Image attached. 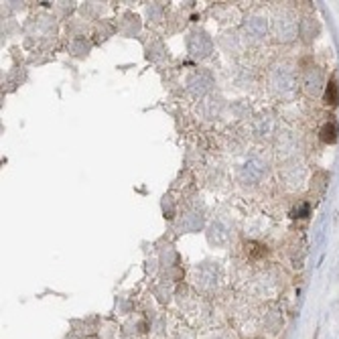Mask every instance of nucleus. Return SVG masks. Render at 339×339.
<instances>
[{"label": "nucleus", "mask_w": 339, "mask_h": 339, "mask_svg": "<svg viewBox=\"0 0 339 339\" xmlns=\"http://www.w3.org/2000/svg\"><path fill=\"white\" fill-rule=\"evenodd\" d=\"M187 47H189V53H191L193 57H207L213 45H211V39L203 31H195V33L189 35Z\"/></svg>", "instance_id": "obj_1"}, {"label": "nucleus", "mask_w": 339, "mask_h": 339, "mask_svg": "<svg viewBox=\"0 0 339 339\" xmlns=\"http://www.w3.org/2000/svg\"><path fill=\"white\" fill-rule=\"evenodd\" d=\"M262 175H264V162L260 158H250L246 165L242 167L240 179H242V183L252 185V183H258L262 179Z\"/></svg>", "instance_id": "obj_2"}, {"label": "nucleus", "mask_w": 339, "mask_h": 339, "mask_svg": "<svg viewBox=\"0 0 339 339\" xmlns=\"http://www.w3.org/2000/svg\"><path fill=\"white\" fill-rule=\"evenodd\" d=\"M213 86V81L207 73H193L191 77H189V90H191V93H195V96H203V93H207Z\"/></svg>", "instance_id": "obj_3"}, {"label": "nucleus", "mask_w": 339, "mask_h": 339, "mask_svg": "<svg viewBox=\"0 0 339 339\" xmlns=\"http://www.w3.org/2000/svg\"><path fill=\"white\" fill-rule=\"evenodd\" d=\"M244 31H246L248 37H252V39H260L266 33V21L260 17H252L244 23Z\"/></svg>", "instance_id": "obj_4"}, {"label": "nucleus", "mask_w": 339, "mask_h": 339, "mask_svg": "<svg viewBox=\"0 0 339 339\" xmlns=\"http://www.w3.org/2000/svg\"><path fill=\"white\" fill-rule=\"evenodd\" d=\"M209 242L215 244V246H226V244L229 242V232H227V227L224 224H213L209 227Z\"/></svg>", "instance_id": "obj_5"}, {"label": "nucleus", "mask_w": 339, "mask_h": 339, "mask_svg": "<svg viewBox=\"0 0 339 339\" xmlns=\"http://www.w3.org/2000/svg\"><path fill=\"white\" fill-rule=\"evenodd\" d=\"M272 86H274V90H278V91L291 90V88H293V77H291V73H287L284 69H276L274 75H272Z\"/></svg>", "instance_id": "obj_6"}, {"label": "nucleus", "mask_w": 339, "mask_h": 339, "mask_svg": "<svg viewBox=\"0 0 339 339\" xmlns=\"http://www.w3.org/2000/svg\"><path fill=\"white\" fill-rule=\"evenodd\" d=\"M337 132H339V128H337L335 122H327V124L321 128V140L327 142V144H333L337 140Z\"/></svg>", "instance_id": "obj_7"}, {"label": "nucleus", "mask_w": 339, "mask_h": 339, "mask_svg": "<svg viewBox=\"0 0 339 339\" xmlns=\"http://www.w3.org/2000/svg\"><path fill=\"white\" fill-rule=\"evenodd\" d=\"M254 130H256L258 136H268V134L272 132V120H270L268 116H260L254 122Z\"/></svg>", "instance_id": "obj_8"}, {"label": "nucleus", "mask_w": 339, "mask_h": 339, "mask_svg": "<svg viewBox=\"0 0 339 339\" xmlns=\"http://www.w3.org/2000/svg\"><path fill=\"white\" fill-rule=\"evenodd\" d=\"M325 102L329 106H337V102H339V88H337L335 79H331L327 84V88H325Z\"/></svg>", "instance_id": "obj_9"}, {"label": "nucleus", "mask_w": 339, "mask_h": 339, "mask_svg": "<svg viewBox=\"0 0 339 339\" xmlns=\"http://www.w3.org/2000/svg\"><path fill=\"white\" fill-rule=\"evenodd\" d=\"M305 88H307L309 93H313V96H315V93L321 90V73L317 71L315 77H313V71H309L307 77H305Z\"/></svg>", "instance_id": "obj_10"}, {"label": "nucleus", "mask_w": 339, "mask_h": 339, "mask_svg": "<svg viewBox=\"0 0 339 339\" xmlns=\"http://www.w3.org/2000/svg\"><path fill=\"white\" fill-rule=\"evenodd\" d=\"M307 213H309V203H305V205H301L299 209H294V218H305Z\"/></svg>", "instance_id": "obj_11"}]
</instances>
